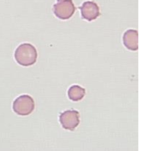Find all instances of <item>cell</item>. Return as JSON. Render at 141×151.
I'll return each mask as SVG.
<instances>
[{
  "instance_id": "obj_4",
  "label": "cell",
  "mask_w": 141,
  "mask_h": 151,
  "mask_svg": "<svg viewBox=\"0 0 141 151\" xmlns=\"http://www.w3.org/2000/svg\"><path fill=\"white\" fill-rule=\"evenodd\" d=\"M79 112L76 110H67L60 116V122L62 127L70 131L74 130L80 123Z\"/></svg>"
},
{
  "instance_id": "obj_1",
  "label": "cell",
  "mask_w": 141,
  "mask_h": 151,
  "mask_svg": "<svg viewBox=\"0 0 141 151\" xmlns=\"http://www.w3.org/2000/svg\"><path fill=\"white\" fill-rule=\"evenodd\" d=\"M15 58L17 63L23 66L33 65L37 61V50L30 43H23L16 50Z\"/></svg>"
},
{
  "instance_id": "obj_2",
  "label": "cell",
  "mask_w": 141,
  "mask_h": 151,
  "mask_svg": "<svg viewBox=\"0 0 141 151\" xmlns=\"http://www.w3.org/2000/svg\"><path fill=\"white\" fill-rule=\"evenodd\" d=\"M13 108L18 115L26 116L32 113L35 109V101L29 95H21L14 101Z\"/></svg>"
},
{
  "instance_id": "obj_5",
  "label": "cell",
  "mask_w": 141,
  "mask_h": 151,
  "mask_svg": "<svg viewBox=\"0 0 141 151\" xmlns=\"http://www.w3.org/2000/svg\"><path fill=\"white\" fill-rule=\"evenodd\" d=\"M79 9L81 10L82 19L89 21L95 20L100 15L99 7L93 1H86L82 4L81 6L79 7Z\"/></svg>"
},
{
  "instance_id": "obj_6",
  "label": "cell",
  "mask_w": 141,
  "mask_h": 151,
  "mask_svg": "<svg viewBox=\"0 0 141 151\" xmlns=\"http://www.w3.org/2000/svg\"><path fill=\"white\" fill-rule=\"evenodd\" d=\"M124 45L128 49L135 51L138 49V34L136 30H127L123 37Z\"/></svg>"
},
{
  "instance_id": "obj_3",
  "label": "cell",
  "mask_w": 141,
  "mask_h": 151,
  "mask_svg": "<svg viewBox=\"0 0 141 151\" xmlns=\"http://www.w3.org/2000/svg\"><path fill=\"white\" fill-rule=\"evenodd\" d=\"M53 6V11L56 17L62 20H67L72 17L75 7L72 0H57Z\"/></svg>"
},
{
  "instance_id": "obj_7",
  "label": "cell",
  "mask_w": 141,
  "mask_h": 151,
  "mask_svg": "<svg viewBox=\"0 0 141 151\" xmlns=\"http://www.w3.org/2000/svg\"><path fill=\"white\" fill-rule=\"evenodd\" d=\"M85 94V89L77 85L71 86L68 91V96L69 99L74 102L82 100Z\"/></svg>"
}]
</instances>
